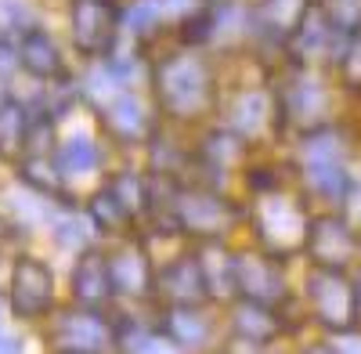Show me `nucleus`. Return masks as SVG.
Returning a JSON list of instances; mask_svg holds the SVG:
<instances>
[{
  "label": "nucleus",
  "instance_id": "nucleus-1",
  "mask_svg": "<svg viewBox=\"0 0 361 354\" xmlns=\"http://www.w3.org/2000/svg\"><path fill=\"white\" fill-rule=\"evenodd\" d=\"M156 87H159V98L173 116H199L214 94V80H209V69L202 58L195 54H173L159 66L156 73Z\"/></svg>",
  "mask_w": 361,
  "mask_h": 354
},
{
  "label": "nucleus",
  "instance_id": "nucleus-2",
  "mask_svg": "<svg viewBox=\"0 0 361 354\" xmlns=\"http://www.w3.org/2000/svg\"><path fill=\"white\" fill-rule=\"evenodd\" d=\"M253 224H257V239L267 253L296 250L307 239V217L300 210V202L289 195H279V192H264L257 199Z\"/></svg>",
  "mask_w": 361,
  "mask_h": 354
},
{
  "label": "nucleus",
  "instance_id": "nucleus-3",
  "mask_svg": "<svg viewBox=\"0 0 361 354\" xmlns=\"http://www.w3.org/2000/svg\"><path fill=\"white\" fill-rule=\"evenodd\" d=\"M170 217L177 231H192L202 239H221L235 221V206L206 188H185L170 199Z\"/></svg>",
  "mask_w": 361,
  "mask_h": 354
},
{
  "label": "nucleus",
  "instance_id": "nucleus-4",
  "mask_svg": "<svg viewBox=\"0 0 361 354\" xmlns=\"http://www.w3.org/2000/svg\"><path fill=\"white\" fill-rule=\"evenodd\" d=\"M54 304V275L44 260L18 257L11 268V311L15 318H44Z\"/></svg>",
  "mask_w": 361,
  "mask_h": 354
},
{
  "label": "nucleus",
  "instance_id": "nucleus-5",
  "mask_svg": "<svg viewBox=\"0 0 361 354\" xmlns=\"http://www.w3.org/2000/svg\"><path fill=\"white\" fill-rule=\"evenodd\" d=\"M119 33L116 0H73V40L83 54H112Z\"/></svg>",
  "mask_w": 361,
  "mask_h": 354
},
{
  "label": "nucleus",
  "instance_id": "nucleus-6",
  "mask_svg": "<svg viewBox=\"0 0 361 354\" xmlns=\"http://www.w3.org/2000/svg\"><path fill=\"white\" fill-rule=\"evenodd\" d=\"M51 347L54 354H105L109 326L94 307L62 311L51 326Z\"/></svg>",
  "mask_w": 361,
  "mask_h": 354
},
{
  "label": "nucleus",
  "instance_id": "nucleus-7",
  "mask_svg": "<svg viewBox=\"0 0 361 354\" xmlns=\"http://www.w3.org/2000/svg\"><path fill=\"white\" fill-rule=\"evenodd\" d=\"M235 293L271 307L286 297V279L267 253H235Z\"/></svg>",
  "mask_w": 361,
  "mask_h": 354
},
{
  "label": "nucleus",
  "instance_id": "nucleus-8",
  "mask_svg": "<svg viewBox=\"0 0 361 354\" xmlns=\"http://www.w3.org/2000/svg\"><path fill=\"white\" fill-rule=\"evenodd\" d=\"M307 293L314 300V311L322 318V326L329 329H347L354 322V289L336 268H322L307 279Z\"/></svg>",
  "mask_w": 361,
  "mask_h": 354
},
{
  "label": "nucleus",
  "instance_id": "nucleus-9",
  "mask_svg": "<svg viewBox=\"0 0 361 354\" xmlns=\"http://www.w3.org/2000/svg\"><path fill=\"white\" fill-rule=\"evenodd\" d=\"M307 163V181L329 199H343L347 195V170H343V149L333 134H318L307 141L304 149Z\"/></svg>",
  "mask_w": 361,
  "mask_h": 354
},
{
  "label": "nucleus",
  "instance_id": "nucleus-10",
  "mask_svg": "<svg viewBox=\"0 0 361 354\" xmlns=\"http://www.w3.org/2000/svg\"><path fill=\"white\" fill-rule=\"evenodd\" d=\"M159 293L170 304H202L209 297V282L202 271V260L199 257H177L170 260L166 268L156 279Z\"/></svg>",
  "mask_w": 361,
  "mask_h": 354
},
{
  "label": "nucleus",
  "instance_id": "nucleus-11",
  "mask_svg": "<svg viewBox=\"0 0 361 354\" xmlns=\"http://www.w3.org/2000/svg\"><path fill=\"white\" fill-rule=\"evenodd\" d=\"M109 275H112V293L119 297H148L152 293V268H148L145 246L130 243L109 253Z\"/></svg>",
  "mask_w": 361,
  "mask_h": 354
},
{
  "label": "nucleus",
  "instance_id": "nucleus-12",
  "mask_svg": "<svg viewBox=\"0 0 361 354\" xmlns=\"http://www.w3.org/2000/svg\"><path fill=\"white\" fill-rule=\"evenodd\" d=\"M73 293L83 307H98L112 297V275H109V257L102 253H83L76 271H73Z\"/></svg>",
  "mask_w": 361,
  "mask_h": 354
},
{
  "label": "nucleus",
  "instance_id": "nucleus-13",
  "mask_svg": "<svg viewBox=\"0 0 361 354\" xmlns=\"http://www.w3.org/2000/svg\"><path fill=\"white\" fill-rule=\"evenodd\" d=\"M22 66L33 73L37 80H54L62 73V51H58L54 37L44 33L40 25H29L22 33Z\"/></svg>",
  "mask_w": 361,
  "mask_h": 354
},
{
  "label": "nucleus",
  "instance_id": "nucleus-14",
  "mask_svg": "<svg viewBox=\"0 0 361 354\" xmlns=\"http://www.w3.org/2000/svg\"><path fill=\"white\" fill-rule=\"evenodd\" d=\"M105 123L112 127L116 138H123V141H141L145 130H148V112L141 105L137 94L130 91H119L105 102Z\"/></svg>",
  "mask_w": 361,
  "mask_h": 354
},
{
  "label": "nucleus",
  "instance_id": "nucleus-15",
  "mask_svg": "<svg viewBox=\"0 0 361 354\" xmlns=\"http://www.w3.org/2000/svg\"><path fill=\"white\" fill-rule=\"evenodd\" d=\"M163 329L177 347H202L209 336V318L199 304H170Z\"/></svg>",
  "mask_w": 361,
  "mask_h": 354
},
{
  "label": "nucleus",
  "instance_id": "nucleus-16",
  "mask_svg": "<svg viewBox=\"0 0 361 354\" xmlns=\"http://www.w3.org/2000/svg\"><path fill=\"white\" fill-rule=\"evenodd\" d=\"M307 239L314 250V260L325 264V268H340V264L350 257V224L340 221H318L307 228Z\"/></svg>",
  "mask_w": 361,
  "mask_h": 354
},
{
  "label": "nucleus",
  "instance_id": "nucleus-17",
  "mask_svg": "<svg viewBox=\"0 0 361 354\" xmlns=\"http://www.w3.org/2000/svg\"><path fill=\"white\" fill-rule=\"evenodd\" d=\"M267 112H271V102L264 91H243L228 105V127L243 138H257L267 123Z\"/></svg>",
  "mask_w": 361,
  "mask_h": 354
},
{
  "label": "nucleus",
  "instance_id": "nucleus-18",
  "mask_svg": "<svg viewBox=\"0 0 361 354\" xmlns=\"http://www.w3.org/2000/svg\"><path fill=\"white\" fill-rule=\"evenodd\" d=\"M286 109L293 112V120L300 127H314L329 112V94H325V87L318 80H296V83H289Z\"/></svg>",
  "mask_w": 361,
  "mask_h": 354
},
{
  "label": "nucleus",
  "instance_id": "nucleus-19",
  "mask_svg": "<svg viewBox=\"0 0 361 354\" xmlns=\"http://www.w3.org/2000/svg\"><path fill=\"white\" fill-rule=\"evenodd\" d=\"M231 329L238 340L246 343H267L271 336L279 333V318L267 304H253V300H243L231 315Z\"/></svg>",
  "mask_w": 361,
  "mask_h": 354
},
{
  "label": "nucleus",
  "instance_id": "nucleus-20",
  "mask_svg": "<svg viewBox=\"0 0 361 354\" xmlns=\"http://www.w3.org/2000/svg\"><path fill=\"white\" fill-rule=\"evenodd\" d=\"M98 159H102V152L87 134H73L54 149V170L62 177H83L90 170H98Z\"/></svg>",
  "mask_w": 361,
  "mask_h": 354
},
{
  "label": "nucleus",
  "instance_id": "nucleus-21",
  "mask_svg": "<svg viewBox=\"0 0 361 354\" xmlns=\"http://www.w3.org/2000/svg\"><path fill=\"white\" fill-rule=\"evenodd\" d=\"M87 217H90V224H94L98 231H119V228H127L130 221H134V214H130V206L119 199V192L109 185V188H102L94 199H90V206H87Z\"/></svg>",
  "mask_w": 361,
  "mask_h": 354
},
{
  "label": "nucleus",
  "instance_id": "nucleus-22",
  "mask_svg": "<svg viewBox=\"0 0 361 354\" xmlns=\"http://www.w3.org/2000/svg\"><path fill=\"white\" fill-rule=\"evenodd\" d=\"M199 260H202L209 293H217V297H231V293H235V253H224L214 239H209V246L199 253Z\"/></svg>",
  "mask_w": 361,
  "mask_h": 354
},
{
  "label": "nucleus",
  "instance_id": "nucleus-23",
  "mask_svg": "<svg viewBox=\"0 0 361 354\" xmlns=\"http://www.w3.org/2000/svg\"><path fill=\"white\" fill-rule=\"evenodd\" d=\"M29 116L18 102L4 98L0 102V156H15L25 149V138H29Z\"/></svg>",
  "mask_w": 361,
  "mask_h": 354
},
{
  "label": "nucleus",
  "instance_id": "nucleus-24",
  "mask_svg": "<svg viewBox=\"0 0 361 354\" xmlns=\"http://www.w3.org/2000/svg\"><path fill=\"white\" fill-rule=\"evenodd\" d=\"M243 149H246V138L243 134H235L231 127L214 130V134L202 141V163L209 170H228L231 163L243 159Z\"/></svg>",
  "mask_w": 361,
  "mask_h": 354
},
{
  "label": "nucleus",
  "instance_id": "nucleus-25",
  "mask_svg": "<svg viewBox=\"0 0 361 354\" xmlns=\"http://www.w3.org/2000/svg\"><path fill=\"white\" fill-rule=\"evenodd\" d=\"M329 40H333V25H329V18L322 11H307L293 29V44H296V51L304 58L322 54L329 47Z\"/></svg>",
  "mask_w": 361,
  "mask_h": 354
},
{
  "label": "nucleus",
  "instance_id": "nucleus-26",
  "mask_svg": "<svg viewBox=\"0 0 361 354\" xmlns=\"http://www.w3.org/2000/svg\"><path fill=\"white\" fill-rule=\"evenodd\" d=\"M296 11H300V0H260L257 18L271 33H286V29H296V22H300Z\"/></svg>",
  "mask_w": 361,
  "mask_h": 354
},
{
  "label": "nucleus",
  "instance_id": "nucleus-27",
  "mask_svg": "<svg viewBox=\"0 0 361 354\" xmlns=\"http://www.w3.org/2000/svg\"><path fill=\"white\" fill-rule=\"evenodd\" d=\"M127 354H180L170 336H152V333H137V336H119Z\"/></svg>",
  "mask_w": 361,
  "mask_h": 354
},
{
  "label": "nucleus",
  "instance_id": "nucleus-28",
  "mask_svg": "<svg viewBox=\"0 0 361 354\" xmlns=\"http://www.w3.org/2000/svg\"><path fill=\"white\" fill-rule=\"evenodd\" d=\"M214 25H217V15H214V11H199V15L185 18V25H180V37H185L188 44L209 40V37H214Z\"/></svg>",
  "mask_w": 361,
  "mask_h": 354
},
{
  "label": "nucleus",
  "instance_id": "nucleus-29",
  "mask_svg": "<svg viewBox=\"0 0 361 354\" xmlns=\"http://www.w3.org/2000/svg\"><path fill=\"white\" fill-rule=\"evenodd\" d=\"M54 239L58 246H83L87 243V221L83 217H66V221H58L54 224Z\"/></svg>",
  "mask_w": 361,
  "mask_h": 354
},
{
  "label": "nucleus",
  "instance_id": "nucleus-30",
  "mask_svg": "<svg viewBox=\"0 0 361 354\" xmlns=\"http://www.w3.org/2000/svg\"><path fill=\"white\" fill-rule=\"evenodd\" d=\"M18 66H22V54H18L11 44L0 40V80H11Z\"/></svg>",
  "mask_w": 361,
  "mask_h": 354
},
{
  "label": "nucleus",
  "instance_id": "nucleus-31",
  "mask_svg": "<svg viewBox=\"0 0 361 354\" xmlns=\"http://www.w3.org/2000/svg\"><path fill=\"white\" fill-rule=\"evenodd\" d=\"M343 202H347V224L361 231V188L347 192V199H343Z\"/></svg>",
  "mask_w": 361,
  "mask_h": 354
},
{
  "label": "nucleus",
  "instance_id": "nucleus-32",
  "mask_svg": "<svg viewBox=\"0 0 361 354\" xmlns=\"http://www.w3.org/2000/svg\"><path fill=\"white\" fill-rule=\"evenodd\" d=\"M347 73H350L354 80H361V44L347 54Z\"/></svg>",
  "mask_w": 361,
  "mask_h": 354
},
{
  "label": "nucleus",
  "instance_id": "nucleus-33",
  "mask_svg": "<svg viewBox=\"0 0 361 354\" xmlns=\"http://www.w3.org/2000/svg\"><path fill=\"white\" fill-rule=\"evenodd\" d=\"M336 354H361V336H343Z\"/></svg>",
  "mask_w": 361,
  "mask_h": 354
},
{
  "label": "nucleus",
  "instance_id": "nucleus-34",
  "mask_svg": "<svg viewBox=\"0 0 361 354\" xmlns=\"http://www.w3.org/2000/svg\"><path fill=\"white\" fill-rule=\"evenodd\" d=\"M0 354H22L18 340H11V336H0Z\"/></svg>",
  "mask_w": 361,
  "mask_h": 354
},
{
  "label": "nucleus",
  "instance_id": "nucleus-35",
  "mask_svg": "<svg viewBox=\"0 0 361 354\" xmlns=\"http://www.w3.org/2000/svg\"><path fill=\"white\" fill-rule=\"evenodd\" d=\"M304 354H336V350H329V347H307Z\"/></svg>",
  "mask_w": 361,
  "mask_h": 354
}]
</instances>
